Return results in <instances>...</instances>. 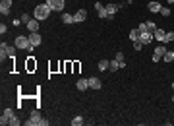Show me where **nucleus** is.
I'll return each mask as SVG.
<instances>
[{
	"label": "nucleus",
	"mask_w": 174,
	"mask_h": 126,
	"mask_svg": "<svg viewBox=\"0 0 174 126\" xmlns=\"http://www.w3.org/2000/svg\"><path fill=\"white\" fill-rule=\"evenodd\" d=\"M35 19H39V22H43V19H47L48 16H51V8L47 6V4H39V6H35Z\"/></svg>",
	"instance_id": "f257e3e1"
},
{
	"label": "nucleus",
	"mask_w": 174,
	"mask_h": 126,
	"mask_svg": "<svg viewBox=\"0 0 174 126\" xmlns=\"http://www.w3.org/2000/svg\"><path fill=\"white\" fill-rule=\"evenodd\" d=\"M41 120H43V115L35 109V111H31V115H29V120H25V126H41Z\"/></svg>",
	"instance_id": "f03ea898"
},
{
	"label": "nucleus",
	"mask_w": 174,
	"mask_h": 126,
	"mask_svg": "<svg viewBox=\"0 0 174 126\" xmlns=\"http://www.w3.org/2000/svg\"><path fill=\"white\" fill-rule=\"evenodd\" d=\"M12 116H16V115H14V109H4L2 116H0V124H2V126H10Z\"/></svg>",
	"instance_id": "7ed1b4c3"
},
{
	"label": "nucleus",
	"mask_w": 174,
	"mask_h": 126,
	"mask_svg": "<svg viewBox=\"0 0 174 126\" xmlns=\"http://www.w3.org/2000/svg\"><path fill=\"white\" fill-rule=\"evenodd\" d=\"M16 47L18 48H33L29 37H23V35H18V37H16Z\"/></svg>",
	"instance_id": "20e7f679"
},
{
	"label": "nucleus",
	"mask_w": 174,
	"mask_h": 126,
	"mask_svg": "<svg viewBox=\"0 0 174 126\" xmlns=\"http://www.w3.org/2000/svg\"><path fill=\"white\" fill-rule=\"evenodd\" d=\"M45 4H47L51 10H56V12H60L62 8H64V0H47Z\"/></svg>",
	"instance_id": "39448f33"
},
{
	"label": "nucleus",
	"mask_w": 174,
	"mask_h": 126,
	"mask_svg": "<svg viewBox=\"0 0 174 126\" xmlns=\"http://www.w3.org/2000/svg\"><path fill=\"white\" fill-rule=\"evenodd\" d=\"M29 41H31V47H39V45L43 43V37H41L37 31H31V33H29Z\"/></svg>",
	"instance_id": "423d86ee"
},
{
	"label": "nucleus",
	"mask_w": 174,
	"mask_h": 126,
	"mask_svg": "<svg viewBox=\"0 0 174 126\" xmlns=\"http://www.w3.org/2000/svg\"><path fill=\"white\" fill-rule=\"evenodd\" d=\"M95 10H97L99 18H103V19H106V18H109V12H106V6H103L101 2H97V4H95Z\"/></svg>",
	"instance_id": "0eeeda50"
},
{
	"label": "nucleus",
	"mask_w": 174,
	"mask_h": 126,
	"mask_svg": "<svg viewBox=\"0 0 174 126\" xmlns=\"http://www.w3.org/2000/svg\"><path fill=\"white\" fill-rule=\"evenodd\" d=\"M122 8V4H106V12H109V19L114 18V14Z\"/></svg>",
	"instance_id": "6e6552de"
},
{
	"label": "nucleus",
	"mask_w": 174,
	"mask_h": 126,
	"mask_svg": "<svg viewBox=\"0 0 174 126\" xmlns=\"http://www.w3.org/2000/svg\"><path fill=\"white\" fill-rule=\"evenodd\" d=\"M10 8H12V0H2V2H0V12H2V16L10 14Z\"/></svg>",
	"instance_id": "1a4fd4ad"
},
{
	"label": "nucleus",
	"mask_w": 174,
	"mask_h": 126,
	"mask_svg": "<svg viewBox=\"0 0 174 126\" xmlns=\"http://www.w3.org/2000/svg\"><path fill=\"white\" fill-rule=\"evenodd\" d=\"M153 39H155V37H153L151 31H141V37H139V41H141L143 45H149V43L153 41Z\"/></svg>",
	"instance_id": "9d476101"
},
{
	"label": "nucleus",
	"mask_w": 174,
	"mask_h": 126,
	"mask_svg": "<svg viewBox=\"0 0 174 126\" xmlns=\"http://www.w3.org/2000/svg\"><path fill=\"white\" fill-rule=\"evenodd\" d=\"M164 52H167V48H164V47H157L155 48V54H153V62H159V60L164 56Z\"/></svg>",
	"instance_id": "9b49d317"
},
{
	"label": "nucleus",
	"mask_w": 174,
	"mask_h": 126,
	"mask_svg": "<svg viewBox=\"0 0 174 126\" xmlns=\"http://www.w3.org/2000/svg\"><path fill=\"white\" fill-rule=\"evenodd\" d=\"M87 82H89V87L91 89H101L103 87V84H101V80H99V78H87Z\"/></svg>",
	"instance_id": "f8f14e48"
},
{
	"label": "nucleus",
	"mask_w": 174,
	"mask_h": 126,
	"mask_svg": "<svg viewBox=\"0 0 174 126\" xmlns=\"http://www.w3.org/2000/svg\"><path fill=\"white\" fill-rule=\"evenodd\" d=\"M85 18H87V10H83V8H81V10H77L76 14H74V19H76V23H77V22H83Z\"/></svg>",
	"instance_id": "ddd939ff"
},
{
	"label": "nucleus",
	"mask_w": 174,
	"mask_h": 126,
	"mask_svg": "<svg viewBox=\"0 0 174 126\" xmlns=\"http://www.w3.org/2000/svg\"><path fill=\"white\" fill-rule=\"evenodd\" d=\"M147 8H149V12H155V14H157V12H161L163 6H161V2H149Z\"/></svg>",
	"instance_id": "4468645a"
},
{
	"label": "nucleus",
	"mask_w": 174,
	"mask_h": 126,
	"mask_svg": "<svg viewBox=\"0 0 174 126\" xmlns=\"http://www.w3.org/2000/svg\"><path fill=\"white\" fill-rule=\"evenodd\" d=\"M164 35H167V31H163V29H159V27H157V31L153 33V37H155L157 41H161V43H163V41H164Z\"/></svg>",
	"instance_id": "2eb2a0df"
},
{
	"label": "nucleus",
	"mask_w": 174,
	"mask_h": 126,
	"mask_svg": "<svg viewBox=\"0 0 174 126\" xmlns=\"http://www.w3.org/2000/svg\"><path fill=\"white\" fill-rule=\"evenodd\" d=\"M76 87L80 89V91H83V89L89 87V82H87L85 78H81V80H77V84H76Z\"/></svg>",
	"instance_id": "dca6fc26"
},
{
	"label": "nucleus",
	"mask_w": 174,
	"mask_h": 126,
	"mask_svg": "<svg viewBox=\"0 0 174 126\" xmlns=\"http://www.w3.org/2000/svg\"><path fill=\"white\" fill-rule=\"evenodd\" d=\"M27 29L29 31H39V19H31L27 23Z\"/></svg>",
	"instance_id": "f3484780"
},
{
	"label": "nucleus",
	"mask_w": 174,
	"mask_h": 126,
	"mask_svg": "<svg viewBox=\"0 0 174 126\" xmlns=\"http://www.w3.org/2000/svg\"><path fill=\"white\" fill-rule=\"evenodd\" d=\"M6 45H8V43H2V45H0V60H2V62H4V60L8 58V51H6Z\"/></svg>",
	"instance_id": "a211bd4d"
},
{
	"label": "nucleus",
	"mask_w": 174,
	"mask_h": 126,
	"mask_svg": "<svg viewBox=\"0 0 174 126\" xmlns=\"http://www.w3.org/2000/svg\"><path fill=\"white\" fill-rule=\"evenodd\" d=\"M139 37H141V31H139V29H132L130 31V39H132V41H139Z\"/></svg>",
	"instance_id": "6ab92c4d"
},
{
	"label": "nucleus",
	"mask_w": 174,
	"mask_h": 126,
	"mask_svg": "<svg viewBox=\"0 0 174 126\" xmlns=\"http://www.w3.org/2000/svg\"><path fill=\"white\" fill-rule=\"evenodd\" d=\"M62 22L64 23H76V19H74L72 14H62Z\"/></svg>",
	"instance_id": "aec40b11"
},
{
	"label": "nucleus",
	"mask_w": 174,
	"mask_h": 126,
	"mask_svg": "<svg viewBox=\"0 0 174 126\" xmlns=\"http://www.w3.org/2000/svg\"><path fill=\"white\" fill-rule=\"evenodd\" d=\"M114 58L120 62V68H124V66H126V62H124V52H116V56H114Z\"/></svg>",
	"instance_id": "412c9836"
},
{
	"label": "nucleus",
	"mask_w": 174,
	"mask_h": 126,
	"mask_svg": "<svg viewBox=\"0 0 174 126\" xmlns=\"http://www.w3.org/2000/svg\"><path fill=\"white\" fill-rule=\"evenodd\" d=\"M16 48H18V47H12V45H6V51H8V56H10V58H14V56H16Z\"/></svg>",
	"instance_id": "4be33fe9"
},
{
	"label": "nucleus",
	"mask_w": 174,
	"mask_h": 126,
	"mask_svg": "<svg viewBox=\"0 0 174 126\" xmlns=\"http://www.w3.org/2000/svg\"><path fill=\"white\" fill-rule=\"evenodd\" d=\"M109 64H110V60H101V62H99V70H109Z\"/></svg>",
	"instance_id": "5701e85b"
},
{
	"label": "nucleus",
	"mask_w": 174,
	"mask_h": 126,
	"mask_svg": "<svg viewBox=\"0 0 174 126\" xmlns=\"http://www.w3.org/2000/svg\"><path fill=\"white\" fill-rule=\"evenodd\" d=\"M118 68H120V62H118V60H112V62H110L109 64V70H112V72H116V70H118Z\"/></svg>",
	"instance_id": "b1692460"
},
{
	"label": "nucleus",
	"mask_w": 174,
	"mask_h": 126,
	"mask_svg": "<svg viewBox=\"0 0 174 126\" xmlns=\"http://www.w3.org/2000/svg\"><path fill=\"white\" fill-rule=\"evenodd\" d=\"M81 124H83V116H74L72 126H81Z\"/></svg>",
	"instance_id": "393cba45"
},
{
	"label": "nucleus",
	"mask_w": 174,
	"mask_h": 126,
	"mask_svg": "<svg viewBox=\"0 0 174 126\" xmlns=\"http://www.w3.org/2000/svg\"><path fill=\"white\" fill-rule=\"evenodd\" d=\"M172 41H174V33H172V31H168V33L164 35V41L163 43H172Z\"/></svg>",
	"instance_id": "a878e982"
},
{
	"label": "nucleus",
	"mask_w": 174,
	"mask_h": 126,
	"mask_svg": "<svg viewBox=\"0 0 174 126\" xmlns=\"http://www.w3.org/2000/svg\"><path fill=\"white\" fill-rule=\"evenodd\" d=\"M163 58H164V62H172V60H174V52H164Z\"/></svg>",
	"instance_id": "bb28decb"
},
{
	"label": "nucleus",
	"mask_w": 174,
	"mask_h": 126,
	"mask_svg": "<svg viewBox=\"0 0 174 126\" xmlns=\"http://www.w3.org/2000/svg\"><path fill=\"white\" fill-rule=\"evenodd\" d=\"M19 19H22L23 23H29V22H31V19H33V18H31V16H29V14H22V16H19Z\"/></svg>",
	"instance_id": "cd10ccee"
},
{
	"label": "nucleus",
	"mask_w": 174,
	"mask_h": 126,
	"mask_svg": "<svg viewBox=\"0 0 174 126\" xmlns=\"http://www.w3.org/2000/svg\"><path fill=\"white\" fill-rule=\"evenodd\" d=\"M145 23H147V29L151 31V33H155V31H157V25L153 22H145Z\"/></svg>",
	"instance_id": "c85d7f7f"
},
{
	"label": "nucleus",
	"mask_w": 174,
	"mask_h": 126,
	"mask_svg": "<svg viewBox=\"0 0 174 126\" xmlns=\"http://www.w3.org/2000/svg\"><path fill=\"white\" fill-rule=\"evenodd\" d=\"M159 14H163L164 18H168V16H170V10H168V8H164V6H163V8H161V12H159Z\"/></svg>",
	"instance_id": "c756f323"
},
{
	"label": "nucleus",
	"mask_w": 174,
	"mask_h": 126,
	"mask_svg": "<svg viewBox=\"0 0 174 126\" xmlns=\"http://www.w3.org/2000/svg\"><path fill=\"white\" fill-rule=\"evenodd\" d=\"M134 48H135V51H141V48H143V43L141 41H134Z\"/></svg>",
	"instance_id": "7c9ffc66"
},
{
	"label": "nucleus",
	"mask_w": 174,
	"mask_h": 126,
	"mask_svg": "<svg viewBox=\"0 0 174 126\" xmlns=\"http://www.w3.org/2000/svg\"><path fill=\"white\" fill-rule=\"evenodd\" d=\"M138 29H139V31H149V29H147V23H139Z\"/></svg>",
	"instance_id": "2f4dec72"
},
{
	"label": "nucleus",
	"mask_w": 174,
	"mask_h": 126,
	"mask_svg": "<svg viewBox=\"0 0 174 126\" xmlns=\"http://www.w3.org/2000/svg\"><path fill=\"white\" fill-rule=\"evenodd\" d=\"M41 126H48V120L45 119V116H43V120H41Z\"/></svg>",
	"instance_id": "473e14b6"
},
{
	"label": "nucleus",
	"mask_w": 174,
	"mask_h": 126,
	"mask_svg": "<svg viewBox=\"0 0 174 126\" xmlns=\"http://www.w3.org/2000/svg\"><path fill=\"white\" fill-rule=\"evenodd\" d=\"M167 2H168V4H174V0H167Z\"/></svg>",
	"instance_id": "72a5a7b5"
},
{
	"label": "nucleus",
	"mask_w": 174,
	"mask_h": 126,
	"mask_svg": "<svg viewBox=\"0 0 174 126\" xmlns=\"http://www.w3.org/2000/svg\"><path fill=\"white\" fill-rule=\"evenodd\" d=\"M172 101H174V95H172Z\"/></svg>",
	"instance_id": "f704fd0d"
},
{
	"label": "nucleus",
	"mask_w": 174,
	"mask_h": 126,
	"mask_svg": "<svg viewBox=\"0 0 174 126\" xmlns=\"http://www.w3.org/2000/svg\"><path fill=\"white\" fill-rule=\"evenodd\" d=\"M172 89H174V84H172Z\"/></svg>",
	"instance_id": "c9c22d12"
}]
</instances>
